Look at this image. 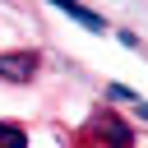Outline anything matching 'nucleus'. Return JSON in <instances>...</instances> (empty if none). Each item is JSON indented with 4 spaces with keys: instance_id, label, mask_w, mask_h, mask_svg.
I'll list each match as a JSON object with an SVG mask.
<instances>
[{
    "instance_id": "obj_2",
    "label": "nucleus",
    "mask_w": 148,
    "mask_h": 148,
    "mask_svg": "<svg viewBox=\"0 0 148 148\" xmlns=\"http://www.w3.org/2000/svg\"><path fill=\"white\" fill-rule=\"evenodd\" d=\"M97 134H102L111 148H134V134H130V125H125L120 116H111V111L97 120Z\"/></svg>"
},
{
    "instance_id": "obj_3",
    "label": "nucleus",
    "mask_w": 148,
    "mask_h": 148,
    "mask_svg": "<svg viewBox=\"0 0 148 148\" xmlns=\"http://www.w3.org/2000/svg\"><path fill=\"white\" fill-rule=\"evenodd\" d=\"M46 5H56V9H65V14H69L74 23H83L88 32H102V28H106V23H102V14H92V9H83L79 0H46Z\"/></svg>"
},
{
    "instance_id": "obj_1",
    "label": "nucleus",
    "mask_w": 148,
    "mask_h": 148,
    "mask_svg": "<svg viewBox=\"0 0 148 148\" xmlns=\"http://www.w3.org/2000/svg\"><path fill=\"white\" fill-rule=\"evenodd\" d=\"M37 74V51H5L0 56V79L5 83H32Z\"/></svg>"
},
{
    "instance_id": "obj_4",
    "label": "nucleus",
    "mask_w": 148,
    "mask_h": 148,
    "mask_svg": "<svg viewBox=\"0 0 148 148\" xmlns=\"http://www.w3.org/2000/svg\"><path fill=\"white\" fill-rule=\"evenodd\" d=\"M0 148H28L23 125H0Z\"/></svg>"
}]
</instances>
